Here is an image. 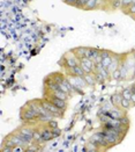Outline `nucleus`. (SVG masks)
<instances>
[{"instance_id":"f257e3e1","label":"nucleus","mask_w":135,"mask_h":152,"mask_svg":"<svg viewBox=\"0 0 135 152\" xmlns=\"http://www.w3.org/2000/svg\"><path fill=\"white\" fill-rule=\"evenodd\" d=\"M29 142L21 135H14V136H10L9 139L7 141V145L10 146V148H15V146H23L24 144H28Z\"/></svg>"},{"instance_id":"f03ea898","label":"nucleus","mask_w":135,"mask_h":152,"mask_svg":"<svg viewBox=\"0 0 135 152\" xmlns=\"http://www.w3.org/2000/svg\"><path fill=\"white\" fill-rule=\"evenodd\" d=\"M42 105L51 113V115L53 116V117H61L63 116V114H64V112H63V109H60V108H58L56 105H53L50 100H46V101H43L42 102Z\"/></svg>"},{"instance_id":"7ed1b4c3","label":"nucleus","mask_w":135,"mask_h":152,"mask_svg":"<svg viewBox=\"0 0 135 152\" xmlns=\"http://www.w3.org/2000/svg\"><path fill=\"white\" fill-rule=\"evenodd\" d=\"M90 142H93L97 148H100V146H102V148H106V146H109V143L105 141L103 132H97V134H95V135L91 137Z\"/></svg>"},{"instance_id":"20e7f679","label":"nucleus","mask_w":135,"mask_h":152,"mask_svg":"<svg viewBox=\"0 0 135 152\" xmlns=\"http://www.w3.org/2000/svg\"><path fill=\"white\" fill-rule=\"evenodd\" d=\"M22 119H23V120H27V121L36 120V119H38V113H37V110H35L31 106H29V107L22 113Z\"/></svg>"},{"instance_id":"39448f33","label":"nucleus","mask_w":135,"mask_h":152,"mask_svg":"<svg viewBox=\"0 0 135 152\" xmlns=\"http://www.w3.org/2000/svg\"><path fill=\"white\" fill-rule=\"evenodd\" d=\"M111 62H112V57L110 56V54H109L107 51L102 52V61L100 64H101L103 67H105V69L109 70V67H110V65H111Z\"/></svg>"},{"instance_id":"423d86ee","label":"nucleus","mask_w":135,"mask_h":152,"mask_svg":"<svg viewBox=\"0 0 135 152\" xmlns=\"http://www.w3.org/2000/svg\"><path fill=\"white\" fill-rule=\"evenodd\" d=\"M34 131L31 128H22L21 130H20V134L28 141V142H30L31 139H33V137H34Z\"/></svg>"},{"instance_id":"0eeeda50","label":"nucleus","mask_w":135,"mask_h":152,"mask_svg":"<svg viewBox=\"0 0 135 152\" xmlns=\"http://www.w3.org/2000/svg\"><path fill=\"white\" fill-rule=\"evenodd\" d=\"M50 101H51L53 105H56L58 108L63 109V110L66 108V100H63V99H59V98H56V96H51Z\"/></svg>"},{"instance_id":"6e6552de","label":"nucleus","mask_w":135,"mask_h":152,"mask_svg":"<svg viewBox=\"0 0 135 152\" xmlns=\"http://www.w3.org/2000/svg\"><path fill=\"white\" fill-rule=\"evenodd\" d=\"M40 134H42L40 141H50V139H52L54 137V135L52 132V129H46V130L44 129V130L40 131Z\"/></svg>"},{"instance_id":"1a4fd4ad","label":"nucleus","mask_w":135,"mask_h":152,"mask_svg":"<svg viewBox=\"0 0 135 152\" xmlns=\"http://www.w3.org/2000/svg\"><path fill=\"white\" fill-rule=\"evenodd\" d=\"M121 100H122V95L119 94V93H114V94L111 95V103H112V106H114V107L120 106Z\"/></svg>"},{"instance_id":"9d476101","label":"nucleus","mask_w":135,"mask_h":152,"mask_svg":"<svg viewBox=\"0 0 135 152\" xmlns=\"http://www.w3.org/2000/svg\"><path fill=\"white\" fill-rule=\"evenodd\" d=\"M70 72L73 73V76H76V77H83V76L86 74L84 71H83V69L81 67L80 64L76 65V66H74L73 69H70Z\"/></svg>"},{"instance_id":"9b49d317","label":"nucleus","mask_w":135,"mask_h":152,"mask_svg":"<svg viewBox=\"0 0 135 152\" xmlns=\"http://www.w3.org/2000/svg\"><path fill=\"white\" fill-rule=\"evenodd\" d=\"M88 51H89V48H77L75 50V55L81 59L88 56Z\"/></svg>"},{"instance_id":"f8f14e48","label":"nucleus","mask_w":135,"mask_h":152,"mask_svg":"<svg viewBox=\"0 0 135 152\" xmlns=\"http://www.w3.org/2000/svg\"><path fill=\"white\" fill-rule=\"evenodd\" d=\"M112 119H116V120H119L120 117H122L124 115L121 114V112L120 110H118V109H112V110H107L106 112Z\"/></svg>"},{"instance_id":"ddd939ff","label":"nucleus","mask_w":135,"mask_h":152,"mask_svg":"<svg viewBox=\"0 0 135 152\" xmlns=\"http://www.w3.org/2000/svg\"><path fill=\"white\" fill-rule=\"evenodd\" d=\"M52 96H56V98H59V99H63V100H67L68 94L64 91H61V90H58V91L52 92Z\"/></svg>"},{"instance_id":"4468645a","label":"nucleus","mask_w":135,"mask_h":152,"mask_svg":"<svg viewBox=\"0 0 135 152\" xmlns=\"http://www.w3.org/2000/svg\"><path fill=\"white\" fill-rule=\"evenodd\" d=\"M80 63L79 61L75 58V57H68L67 59H66V66L69 67V69H73L74 66H76V65H79Z\"/></svg>"},{"instance_id":"2eb2a0df","label":"nucleus","mask_w":135,"mask_h":152,"mask_svg":"<svg viewBox=\"0 0 135 152\" xmlns=\"http://www.w3.org/2000/svg\"><path fill=\"white\" fill-rule=\"evenodd\" d=\"M83 78H84V80H86L87 85H94V84L96 83V78H95V74H94V76H91L90 73H86V74L83 76Z\"/></svg>"},{"instance_id":"dca6fc26","label":"nucleus","mask_w":135,"mask_h":152,"mask_svg":"<svg viewBox=\"0 0 135 152\" xmlns=\"http://www.w3.org/2000/svg\"><path fill=\"white\" fill-rule=\"evenodd\" d=\"M119 69V62L117 58H112V62H111V65H110V67H109V72H114L116 70H118Z\"/></svg>"},{"instance_id":"f3484780","label":"nucleus","mask_w":135,"mask_h":152,"mask_svg":"<svg viewBox=\"0 0 135 152\" xmlns=\"http://www.w3.org/2000/svg\"><path fill=\"white\" fill-rule=\"evenodd\" d=\"M98 1H100V0H88L84 8H87V9H94L95 7H97Z\"/></svg>"},{"instance_id":"a211bd4d","label":"nucleus","mask_w":135,"mask_h":152,"mask_svg":"<svg viewBox=\"0 0 135 152\" xmlns=\"http://www.w3.org/2000/svg\"><path fill=\"white\" fill-rule=\"evenodd\" d=\"M132 94H133V88H132V87H131V88H126V90H124V92L121 93L122 98H124V99H127V100H131Z\"/></svg>"},{"instance_id":"6ab92c4d","label":"nucleus","mask_w":135,"mask_h":152,"mask_svg":"<svg viewBox=\"0 0 135 152\" xmlns=\"http://www.w3.org/2000/svg\"><path fill=\"white\" fill-rule=\"evenodd\" d=\"M112 78H113V79H116V80H119V79H121V78H122L120 69H118V70H116L114 72H112Z\"/></svg>"},{"instance_id":"aec40b11","label":"nucleus","mask_w":135,"mask_h":152,"mask_svg":"<svg viewBox=\"0 0 135 152\" xmlns=\"http://www.w3.org/2000/svg\"><path fill=\"white\" fill-rule=\"evenodd\" d=\"M120 106H121L124 109H127V108H129V107H131V100H127V99H124V98H122Z\"/></svg>"},{"instance_id":"412c9836","label":"nucleus","mask_w":135,"mask_h":152,"mask_svg":"<svg viewBox=\"0 0 135 152\" xmlns=\"http://www.w3.org/2000/svg\"><path fill=\"white\" fill-rule=\"evenodd\" d=\"M47 125H49L51 129H54V128L58 127V122L54 121V120H50V121L47 122Z\"/></svg>"},{"instance_id":"4be33fe9","label":"nucleus","mask_w":135,"mask_h":152,"mask_svg":"<svg viewBox=\"0 0 135 152\" xmlns=\"http://www.w3.org/2000/svg\"><path fill=\"white\" fill-rule=\"evenodd\" d=\"M112 6L114 8H118L119 6H122V0H112Z\"/></svg>"},{"instance_id":"5701e85b","label":"nucleus","mask_w":135,"mask_h":152,"mask_svg":"<svg viewBox=\"0 0 135 152\" xmlns=\"http://www.w3.org/2000/svg\"><path fill=\"white\" fill-rule=\"evenodd\" d=\"M40 137H42V134H40V132H38L37 130H35L33 139H34V141H40Z\"/></svg>"},{"instance_id":"b1692460","label":"nucleus","mask_w":135,"mask_h":152,"mask_svg":"<svg viewBox=\"0 0 135 152\" xmlns=\"http://www.w3.org/2000/svg\"><path fill=\"white\" fill-rule=\"evenodd\" d=\"M133 4V0H122V7H129Z\"/></svg>"},{"instance_id":"393cba45","label":"nucleus","mask_w":135,"mask_h":152,"mask_svg":"<svg viewBox=\"0 0 135 152\" xmlns=\"http://www.w3.org/2000/svg\"><path fill=\"white\" fill-rule=\"evenodd\" d=\"M119 121H120V124H121V125H127V124H128V120H127L126 117H124V116L120 117Z\"/></svg>"},{"instance_id":"a878e982","label":"nucleus","mask_w":135,"mask_h":152,"mask_svg":"<svg viewBox=\"0 0 135 152\" xmlns=\"http://www.w3.org/2000/svg\"><path fill=\"white\" fill-rule=\"evenodd\" d=\"M129 13L135 14V4H132V5L129 6Z\"/></svg>"},{"instance_id":"bb28decb","label":"nucleus","mask_w":135,"mask_h":152,"mask_svg":"<svg viewBox=\"0 0 135 152\" xmlns=\"http://www.w3.org/2000/svg\"><path fill=\"white\" fill-rule=\"evenodd\" d=\"M65 1L69 5H75V2H76V0H65Z\"/></svg>"},{"instance_id":"cd10ccee","label":"nucleus","mask_w":135,"mask_h":152,"mask_svg":"<svg viewBox=\"0 0 135 152\" xmlns=\"http://www.w3.org/2000/svg\"><path fill=\"white\" fill-rule=\"evenodd\" d=\"M131 102L135 103V92H133V94H132V96H131Z\"/></svg>"}]
</instances>
